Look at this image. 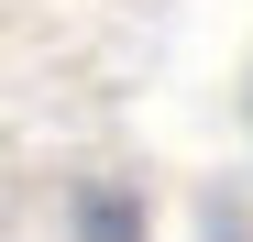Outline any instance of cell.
Returning a JSON list of instances; mask_svg holds the SVG:
<instances>
[{"label":"cell","mask_w":253,"mask_h":242,"mask_svg":"<svg viewBox=\"0 0 253 242\" xmlns=\"http://www.w3.org/2000/svg\"><path fill=\"white\" fill-rule=\"evenodd\" d=\"M88 242H143L132 231V198H88Z\"/></svg>","instance_id":"cell-1"}]
</instances>
